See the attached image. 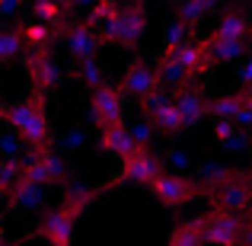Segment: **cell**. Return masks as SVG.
Segmentation results:
<instances>
[{"label":"cell","mask_w":252,"mask_h":246,"mask_svg":"<svg viewBox=\"0 0 252 246\" xmlns=\"http://www.w3.org/2000/svg\"><path fill=\"white\" fill-rule=\"evenodd\" d=\"M0 115H3L6 122H10V128H16L29 144L45 147V141H48V118H45V112H42V99L16 103V105H10V109H0Z\"/></svg>","instance_id":"obj_1"},{"label":"cell","mask_w":252,"mask_h":246,"mask_svg":"<svg viewBox=\"0 0 252 246\" xmlns=\"http://www.w3.org/2000/svg\"><path fill=\"white\" fill-rule=\"evenodd\" d=\"M246 234V221L236 217L233 211H217L211 217H201V237L214 246H240Z\"/></svg>","instance_id":"obj_2"},{"label":"cell","mask_w":252,"mask_h":246,"mask_svg":"<svg viewBox=\"0 0 252 246\" xmlns=\"http://www.w3.org/2000/svg\"><path fill=\"white\" fill-rule=\"evenodd\" d=\"M154 192H157V198H160L163 205L179 208V205L191 202V198L198 195V182L189 179V176H179V173H169V176L163 173V176L154 182Z\"/></svg>","instance_id":"obj_3"},{"label":"cell","mask_w":252,"mask_h":246,"mask_svg":"<svg viewBox=\"0 0 252 246\" xmlns=\"http://www.w3.org/2000/svg\"><path fill=\"white\" fill-rule=\"evenodd\" d=\"M122 115H125L122 93L105 86V83L99 86V90H93V118H96L99 128H105V125H122Z\"/></svg>","instance_id":"obj_4"},{"label":"cell","mask_w":252,"mask_h":246,"mask_svg":"<svg viewBox=\"0 0 252 246\" xmlns=\"http://www.w3.org/2000/svg\"><path fill=\"white\" fill-rule=\"evenodd\" d=\"M163 176V163L150 154L147 147H137V154L125 157V170H122V179H131V182H147L154 185L157 179Z\"/></svg>","instance_id":"obj_5"},{"label":"cell","mask_w":252,"mask_h":246,"mask_svg":"<svg viewBox=\"0 0 252 246\" xmlns=\"http://www.w3.org/2000/svg\"><path fill=\"white\" fill-rule=\"evenodd\" d=\"M157 86H160V74L144 61L131 64V68L125 70V77H122V93L125 96H134V99H144L147 93H154Z\"/></svg>","instance_id":"obj_6"},{"label":"cell","mask_w":252,"mask_h":246,"mask_svg":"<svg viewBox=\"0 0 252 246\" xmlns=\"http://www.w3.org/2000/svg\"><path fill=\"white\" fill-rule=\"evenodd\" d=\"M118 13L122 6H115L112 0H99L90 13V29L96 32V38L102 42H118Z\"/></svg>","instance_id":"obj_7"},{"label":"cell","mask_w":252,"mask_h":246,"mask_svg":"<svg viewBox=\"0 0 252 246\" xmlns=\"http://www.w3.org/2000/svg\"><path fill=\"white\" fill-rule=\"evenodd\" d=\"M144 29H147V16H144V6L141 3H131V6H122L118 13V45L131 48V45L141 42Z\"/></svg>","instance_id":"obj_8"},{"label":"cell","mask_w":252,"mask_h":246,"mask_svg":"<svg viewBox=\"0 0 252 246\" xmlns=\"http://www.w3.org/2000/svg\"><path fill=\"white\" fill-rule=\"evenodd\" d=\"M217 202L223 205V211H243L252 205V182L246 176H230L227 182H220L217 189Z\"/></svg>","instance_id":"obj_9"},{"label":"cell","mask_w":252,"mask_h":246,"mask_svg":"<svg viewBox=\"0 0 252 246\" xmlns=\"http://www.w3.org/2000/svg\"><path fill=\"white\" fill-rule=\"evenodd\" d=\"M74 221L77 217L70 214L67 208H58V211H48L42 217V237H48L55 246H70V237H74Z\"/></svg>","instance_id":"obj_10"},{"label":"cell","mask_w":252,"mask_h":246,"mask_svg":"<svg viewBox=\"0 0 252 246\" xmlns=\"http://www.w3.org/2000/svg\"><path fill=\"white\" fill-rule=\"evenodd\" d=\"M29 77L42 86V90H48V86L61 83L64 70H61V64L55 61V55H48V51H35V55L29 58Z\"/></svg>","instance_id":"obj_11"},{"label":"cell","mask_w":252,"mask_h":246,"mask_svg":"<svg viewBox=\"0 0 252 246\" xmlns=\"http://www.w3.org/2000/svg\"><path fill=\"white\" fill-rule=\"evenodd\" d=\"M102 147L109 150V154H115V157H131V154H137V141L131 138V131H128V125H105L102 128Z\"/></svg>","instance_id":"obj_12"},{"label":"cell","mask_w":252,"mask_h":246,"mask_svg":"<svg viewBox=\"0 0 252 246\" xmlns=\"http://www.w3.org/2000/svg\"><path fill=\"white\" fill-rule=\"evenodd\" d=\"M96 32L90 29V23H74L67 29V51L77 58V61H83V58H93L96 55Z\"/></svg>","instance_id":"obj_13"},{"label":"cell","mask_w":252,"mask_h":246,"mask_svg":"<svg viewBox=\"0 0 252 246\" xmlns=\"http://www.w3.org/2000/svg\"><path fill=\"white\" fill-rule=\"evenodd\" d=\"M166 55H172L179 64H182L189 74H198V70H204L211 64L208 58V48H204V42H182L179 48H169Z\"/></svg>","instance_id":"obj_14"},{"label":"cell","mask_w":252,"mask_h":246,"mask_svg":"<svg viewBox=\"0 0 252 246\" xmlns=\"http://www.w3.org/2000/svg\"><path fill=\"white\" fill-rule=\"evenodd\" d=\"M204 48H208L211 64L236 61L240 55H246V38H220V35H211V42H204Z\"/></svg>","instance_id":"obj_15"},{"label":"cell","mask_w":252,"mask_h":246,"mask_svg":"<svg viewBox=\"0 0 252 246\" xmlns=\"http://www.w3.org/2000/svg\"><path fill=\"white\" fill-rule=\"evenodd\" d=\"M172 103H176V109L182 112L185 125H195L198 118L204 115V99H201V93H198L195 86H179V93L172 96Z\"/></svg>","instance_id":"obj_16"},{"label":"cell","mask_w":252,"mask_h":246,"mask_svg":"<svg viewBox=\"0 0 252 246\" xmlns=\"http://www.w3.org/2000/svg\"><path fill=\"white\" fill-rule=\"evenodd\" d=\"M13 195V205L23 211H38L45 205V198H48V192H45L42 182H29V179H23V182L16 185V189L10 192Z\"/></svg>","instance_id":"obj_17"},{"label":"cell","mask_w":252,"mask_h":246,"mask_svg":"<svg viewBox=\"0 0 252 246\" xmlns=\"http://www.w3.org/2000/svg\"><path fill=\"white\" fill-rule=\"evenodd\" d=\"M249 29H252V26H249L246 13H243V10H227L220 16V23H217L214 35H220V38H246Z\"/></svg>","instance_id":"obj_18"},{"label":"cell","mask_w":252,"mask_h":246,"mask_svg":"<svg viewBox=\"0 0 252 246\" xmlns=\"http://www.w3.org/2000/svg\"><path fill=\"white\" fill-rule=\"evenodd\" d=\"M26 51V38L19 29H0V61H16Z\"/></svg>","instance_id":"obj_19"},{"label":"cell","mask_w":252,"mask_h":246,"mask_svg":"<svg viewBox=\"0 0 252 246\" xmlns=\"http://www.w3.org/2000/svg\"><path fill=\"white\" fill-rule=\"evenodd\" d=\"M26 147H29V141H26L16 128H3L0 131V160H19Z\"/></svg>","instance_id":"obj_20"},{"label":"cell","mask_w":252,"mask_h":246,"mask_svg":"<svg viewBox=\"0 0 252 246\" xmlns=\"http://www.w3.org/2000/svg\"><path fill=\"white\" fill-rule=\"evenodd\" d=\"M157 74H160V83H166V86H185L189 70H185L172 55H166V58L160 61V68H157Z\"/></svg>","instance_id":"obj_21"},{"label":"cell","mask_w":252,"mask_h":246,"mask_svg":"<svg viewBox=\"0 0 252 246\" xmlns=\"http://www.w3.org/2000/svg\"><path fill=\"white\" fill-rule=\"evenodd\" d=\"M154 125L160 131H166V135H176V131H185V128H189V125H185V118H182V112L176 109V103H169L166 109L154 118Z\"/></svg>","instance_id":"obj_22"},{"label":"cell","mask_w":252,"mask_h":246,"mask_svg":"<svg viewBox=\"0 0 252 246\" xmlns=\"http://www.w3.org/2000/svg\"><path fill=\"white\" fill-rule=\"evenodd\" d=\"M169 103H172V96H169L166 90H163V86H157L154 93H147V96L141 99V109H144V115H147V118H157Z\"/></svg>","instance_id":"obj_23"},{"label":"cell","mask_w":252,"mask_h":246,"mask_svg":"<svg viewBox=\"0 0 252 246\" xmlns=\"http://www.w3.org/2000/svg\"><path fill=\"white\" fill-rule=\"evenodd\" d=\"M77 77L83 83H90L93 90H99L102 86V64L96 58H83V61H77Z\"/></svg>","instance_id":"obj_24"},{"label":"cell","mask_w":252,"mask_h":246,"mask_svg":"<svg viewBox=\"0 0 252 246\" xmlns=\"http://www.w3.org/2000/svg\"><path fill=\"white\" fill-rule=\"evenodd\" d=\"M201 243H204V237H201V221H198V224H182L172 234L169 246H201Z\"/></svg>","instance_id":"obj_25"},{"label":"cell","mask_w":252,"mask_h":246,"mask_svg":"<svg viewBox=\"0 0 252 246\" xmlns=\"http://www.w3.org/2000/svg\"><path fill=\"white\" fill-rule=\"evenodd\" d=\"M61 10L64 6H58L55 0H35L32 3V13H35L38 23H48V26H58V19H61Z\"/></svg>","instance_id":"obj_26"},{"label":"cell","mask_w":252,"mask_h":246,"mask_svg":"<svg viewBox=\"0 0 252 246\" xmlns=\"http://www.w3.org/2000/svg\"><path fill=\"white\" fill-rule=\"evenodd\" d=\"M19 32H23L26 45H45V42H48L51 35H55V29H51L48 23H38V19H35L32 26H23Z\"/></svg>","instance_id":"obj_27"},{"label":"cell","mask_w":252,"mask_h":246,"mask_svg":"<svg viewBox=\"0 0 252 246\" xmlns=\"http://www.w3.org/2000/svg\"><path fill=\"white\" fill-rule=\"evenodd\" d=\"M42 160H45V166H48V176H51V182H67V179H70V173H67V163H64V157H61V154L48 150V154H42Z\"/></svg>","instance_id":"obj_28"},{"label":"cell","mask_w":252,"mask_h":246,"mask_svg":"<svg viewBox=\"0 0 252 246\" xmlns=\"http://www.w3.org/2000/svg\"><path fill=\"white\" fill-rule=\"evenodd\" d=\"M154 128H157L154 118H147V115L128 125V131H131V138L137 141V147H147V144H150V138H154Z\"/></svg>","instance_id":"obj_29"},{"label":"cell","mask_w":252,"mask_h":246,"mask_svg":"<svg viewBox=\"0 0 252 246\" xmlns=\"http://www.w3.org/2000/svg\"><path fill=\"white\" fill-rule=\"evenodd\" d=\"M240 105H243V96H220V99L211 103V112H214L217 118H236Z\"/></svg>","instance_id":"obj_30"},{"label":"cell","mask_w":252,"mask_h":246,"mask_svg":"<svg viewBox=\"0 0 252 246\" xmlns=\"http://www.w3.org/2000/svg\"><path fill=\"white\" fill-rule=\"evenodd\" d=\"M166 48H179L182 42H189V26L182 23V19H176V23H169L166 26Z\"/></svg>","instance_id":"obj_31"},{"label":"cell","mask_w":252,"mask_h":246,"mask_svg":"<svg viewBox=\"0 0 252 246\" xmlns=\"http://www.w3.org/2000/svg\"><path fill=\"white\" fill-rule=\"evenodd\" d=\"M201 179L208 185H220V182H227V179H230V170H227V166H220V163H204L201 166Z\"/></svg>","instance_id":"obj_32"},{"label":"cell","mask_w":252,"mask_h":246,"mask_svg":"<svg viewBox=\"0 0 252 246\" xmlns=\"http://www.w3.org/2000/svg\"><path fill=\"white\" fill-rule=\"evenodd\" d=\"M176 10H179V19H182L185 26L198 23V19L204 16V10H201V3H198V0H182V3H179Z\"/></svg>","instance_id":"obj_33"},{"label":"cell","mask_w":252,"mask_h":246,"mask_svg":"<svg viewBox=\"0 0 252 246\" xmlns=\"http://www.w3.org/2000/svg\"><path fill=\"white\" fill-rule=\"evenodd\" d=\"M86 144V135L80 128H74V131H67V135L58 141V154H70V150H80Z\"/></svg>","instance_id":"obj_34"},{"label":"cell","mask_w":252,"mask_h":246,"mask_svg":"<svg viewBox=\"0 0 252 246\" xmlns=\"http://www.w3.org/2000/svg\"><path fill=\"white\" fill-rule=\"evenodd\" d=\"M26 179H29V182H51V176H48V166H45V160H35L29 166V170H26Z\"/></svg>","instance_id":"obj_35"},{"label":"cell","mask_w":252,"mask_h":246,"mask_svg":"<svg viewBox=\"0 0 252 246\" xmlns=\"http://www.w3.org/2000/svg\"><path fill=\"white\" fill-rule=\"evenodd\" d=\"M169 166H172V173H179V176H182V173L191 166V157L185 154V150H169Z\"/></svg>","instance_id":"obj_36"},{"label":"cell","mask_w":252,"mask_h":246,"mask_svg":"<svg viewBox=\"0 0 252 246\" xmlns=\"http://www.w3.org/2000/svg\"><path fill=\"white\" fill-rule=\"evenodd\" d=\"M236 125H240L243 131H249L252 128V99L243 96V105H240V112H236V118H233Z\"/></svg>","instance_id":"obj_37"},{"label":"cell","mask_w":252,"mask_h":246,"mask_svg":"<svg viewBox=\"0 0 252 246\" xmlns=\"http://www.w3.org/2000/svg\"><path fill=\"white\" fill-rule=\"evenodd\" d=\"M236 128H240V125H236L233 118H217V125H214V131H217V138H220V141H227Z\"/></svg>","instance_id":"obj_38"},{"label":"cell","mask_w":252,"mask_h":246,"mask_svg":"<svg viewBox=\"0 0 252 246\" xmlns=\"http://www.w3.org/2000/svg\"><path fill=\"white\" fill-rule=\"evenodd\" d=\"M220 144H223L227 150H243V147H246V131H243V128H236L233 135H230L227 141H220Z\"/></svg>","instance_id":"obj_39"},{"label":"cell","mask_w":252,"mask_h":246,"mask_svg":"<svg viewBox=\"0 0 252 246\" xmlns=\"http://www.w3.org/2000/svg\"><path fill=\"white\" fill-rule=\"evenodd\" d=\"M19 13V0H3L0 3V16H16Z\"/></svg>","instance_id":"obj_40"},{"label":"cell","mask_w":252,"mask_h":246,"mask_svg":"<svg viewBox=\"0 0 252 246\" xmlns=\"http://www.w3.org/2000/svg\"><path fill=\"white\" fill-rule=\"evenodd\" d=\"M240 80L252 86V55H249V61H246V64H243V70H240Z\"/></svg>","instance_id":"obj_41"},{"label":"cell","mask_w":252,"mask_h":246,"mask_svg":"<svg viewBox=\"0 0 252 246\" xmlns=\"http://www.w3.org/2000/svg\"><path fill=\"white\" fill-rule=\"evenodd\" d=\"M198 3H201V10H204V13H208V10H214V6H217V3H220V0H198Z\"/></svg>","instance_id":"obj_42"},{"label":"cell","mask_w":252,"mask_h":246,"mask_svg":"<svg viewBox=\"0 0 252 246\" xmlns=\"http://www.w3.org/2000/svg\"><path fill=\"white\" fill-rule=\"evenodd\" d=\"M243 246H252V227H246V234H243Z\"/></svg>","instance_id":"obj_43"},{"label":"cell","mask_w":252,"mask_h":246,"mask_svg":"<svg viewBox=\"0 0 252 246\" xmlns=\"http://www.w3.org/2000/svg\"><path fill=\"white\" fill-rule=\"evenodd\" d=\"M99 0H74V6H96Z\"/></svg>","instance_id":"obj_44"},{"label":"cell","mask_w":252,"mask_h":246,"mask_svg":"<svg viewBox=\"0 0 252 246\" xmlns=\"http://www.w3.org/2000/svg\"><path fill=\"white\" fill-rule=\"evenodd\" d=\"M58 6H74V0H55Z\"/></svg>","instance_id":"obj_45"},{"label":"cell","mask_w":252,"mask_h":246,"mask_svg":"<svg viewBox=\"0 0 252 246\" xmlns=\"http://www.w3.org/2000/svg\"><path fill=\"white\" fill-rule=\"evenodd\" d=\"M3 163H6V160H0V170H3Z\"/></svg>","instance_id":"obj_46"},{"label":"cell","mask_w":252,"mask_h":246,"mask_svg":"<svg viewBox=\"0 0 252 246\" xmlns=\"http://www.w3.org/2000/svg\"><path fill=\"white\" fill-rule=\"evenodd\" d=\"M246 99H252V90H249V96H246Z\"/></svg>","instance_id":"obj_47"},{"label":"cell","mask_w":252,"mask_h":246,"mask_svg":"<svg viewBox=\"0 0 252 246\" xmlns=\"http://www.w3.org/2000/svg\"><path fill=\"white\" fill-rule=\"evenodd\" d=\"M0 70H3V61H0Z\"/></svg>","instance_id":"obj_48"},{"label":"cell","mask_w":252,"mask_h":246,"mask_svg":"<svg viewBox=\"0 0 252 246\" xmlns=\"http://www.w3.org/2000/svg\"><path fill=\"white\" fill-rule=\"evenodd\" d=\"M0 205H3V198H0Z\"/></svg>","instance_id":"obj_49"},{"label":"cell","mask_w":252,"mask_h":246,"mask_svg":"<svg viewBox=\"0 0 252 246\" xmlns=\"http://www.w3.org/2000/svg\"><path fill=\"white\" fill-rule=\"evenodd\" d=\"M0 3H3V0H0Z\"/></svg>","instance_id":"obj_50"},{"label":"cell","mask_w":252,"mask_h":246,"mask_svg":"<svg viewBox=\"0 0 252 246\" xmlns=\"http://www.w3.org/2000/svg\"><path fill=\"white\" fill-rule=\"evenodd\" d=\"M137 3H141V0H137Z\"/></svg>","instance_id":"obj_51"}]
</instances>
